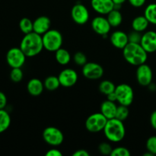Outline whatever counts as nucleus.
Listing matches in <instances>:
<instances>
[{
    "instance_id": "c85d7f7f",
    "label": "nucleus",
    "mask_w": 156,
    "mask_h": 156,
    "mask_svg": "<svg viewBox=\"0 0 156 156\" xmlns=\"http://www.w3.org/2000/svg\"><path fill=\"white\" fill-rule=\"evenodd\" d=\"M23 72L21 70V68H12V71L10 73V79L12 82H19L22 80Z\"/></svg>"
},
{
    "instance_id": "f03ea898",
    "label": "nucleus",
    "mask_w": 156,
    "mask_h": 156,
    "mask_svg": "<svg viewBox=\"0 0 156 156\" xmlns=\"http://www.w3.org/2000/svg\"><path fill=\"white\" fill-rule=\"evenodd\" d=\"M123 56L128 63L138 66L146 63L148 53L140 44L129 42L123 49Z\"/></svg>"
},
{
    "instance_id": "6ab92c4d",
    "label": "nucleus",
    "mask_w": 156,
    "mask_h": 156,
    "mask_svg": "<svg viewBox=\"0 0 156 156\" xmlns=\"http://www.w3.org/2000/svg\"><path fill=\"white\" fill-rule=\"evenodd\" d=\"M117 108V105H116L115 102L111 101L107 99L106 101L102 102L101 105V113L108 120L115 118Z\"/></svg>"
},
{
    "instance_id": "dca6fc26",
    "label": "nucleus",
    "mask_w": 156,
    "mask_h": 156,
    "mask_svg": "<svg viewBox=\"0 0 156 156\" xmlns=\"http://www.w3.org/2000/svg\"><path fill=\"white\" fill-rule=\"evenodd\" d=\"M51 21L47 16L42 15L37 18L33 21V31L40 35H43L50 29Z\"/></svg>"
},
{
    "instance_id": "393cba45",
    "label": "nucleus",
    "mask_w": 156,
    "mask_h": 156,
    "mask_svg": "<svg viewBox=\"0 0 156 156\" xmlns=\"http://www.w3.org/2000/svg\"><path fill=\"white\" fill-rule=\"evenodd\" d=\"M144 16L147 18L149 24L156 25V3H151L146 6Z\"/></svg>"
},
{
    "instance_id": "412c9836",
    "label": "nucleus",
    "mask_w": 156,
    "mask_h": 156,
    "mask_svg": "<svg viewBox=\"0 0 156 156\" xmlns=\"http://www.w3.org/2000/svg\"><path fill=\"white\" fill-rule=\"evenodd\" d=\"M107 19L111 27H117L121 24L123 21V15L120 10L114 9L107 15Z\"/></svg>"
},
{
    "instance_id": "6e6552de",
    "label": "nucleus",
    "mask_w": 156,
    "mask_h": 156,
    "mask_svg": "<svg viewBox=\"0 0 156 156\" xmlns=\"http://www.w3.org/2000/svg\"><path fill=\"white\" fill-rule=\"evenodd\" d=\"M26 55L20 47H12L6 53V62L12 68H21L25 63Z\"/></svg>"
},
{
    "instance_id": "1a4fd4ad",
    "label": "nucleus",
    "mask_w": 156,
    "mask_h": 156,
    "mask_svg": "<svg viewBox=\"0 0 156 156\" xmlns=\"http://www.w3.org/2000/svg\"><path fill=\"white\" fill-rule=\"evenodd\" d=\"M82 75L90 80H97L103 76L104 69L97 62H88L82 66Z\"/></svg>"
},
{
    "instance_id": "cd10ccee",
    "label": "nucleus",
    "mask_w": 156,
    "mask_h": 156,
    "mask_svg": "<svg viewBox=\"0 0 156 156\" xmlns=\"http://www.w3.org/2000/svg\"><path fill=\"white\" fill-rule=\"evenodd\" d=\"M129 109H128V107L120 105L119 106H117L115 118L118 119V120L123 122L127 119L128 117H129Z\"/></svg>"
},
{
    "instance_id": "423d86ee",
    "label": "nucleus",
    "mask_w": 156,
    "mask_h": 156,
    "mask_svg": "<svg viewBox=\"0 0 156 156\" xmlns=\"http://www.w3.org/2000/svg\"><path fill=\"white\" fill-rule=\"evenodd\" d=\"M108 119L101 113L91 114L85 120V128L90 133H99L104 130Z\"/></svg>"
},
{
    "instance_id": "473e14b6",
    "label": "nucleus",
    "mask_w": 156,
    "mask_h": 156,
    "mask_svg": "<svg viewBox=\"0 0 156 156\" xmlns=\"http://www.w3.org/2000/svg\"><path fill=\"white\" fill-rule=\"evenodd\" d=\"M98 150L101 155H111L113 149L108 143H101L98 146Z\"/></svg>"
},
{
    "instance_id": "e433bc0d",
    "label": "nucleus",
    "mask_w": 156,
    "mask_h": 156,
    "mask_svg": "<svg viewBox=\"0 0 156 156\" xmlns=\"http://www.w3.org/2000/svg\"><path fill=\"white\" fill-rule=\"evenodd\" d=\"M47 156H62V153L57 149H51L49 151H47L46 153Z\"/></svg>"
},
{
    "instance_id": "2eb2a0df",
    "label": "nucleus",
    "mask_w": 156,
    "mask_h": 156,
    "mask_svg": "<svg viewBox=\"0 0 156 156\" xmlns=\"http://www.w3.org/2000/svg\"><path fill=\"white\" fill-rule=\"evenodd\" d=\"M91 5L94 12L101 15H107L114 9L113 0H91Z\"/></svg>"
},
{
    "instance_id": "7c9ffc66",
    "label": "nucleus",
    "mask_w": 156,
    "mask_h": 156,
    "mask_svg": "<svg viewBox=\"0 0 156 156\" xmlns=\"http://www.w3.org/2000/svg\"><path fill=\"white\" fill-rule=\"evenodd\" d=\"M130 155L131 153L129 149L123 146H119L113 149L111 156H130Z\"/></svg>"
},
{
    "instance_id": "f704fd0d",
    "label": "nucleus",
    "mask_w": 156,
    "mask_h": 156,
    "mask_svg": "<svg viewBox=\"0 0 156 156\" xmlns=\"http://www.w3.org/2000/svg\"><path fill=\"white\" fill-rule=\"evenodd\" d=\"M128 2H129V4L132 6H133V7L140 8L144 5L146 0H128Z\"/></svg>"
},
{
    "instance_id": "2f4dec72",
    "label": "nucleus",
    "mask_w": 156,
    "mask_h": 156,
    "mask_svg": "<svg viewBox=\"0 0 156 156\" xmlns=\"http://www.w3.org/2000/svg\"><path fill=\"white\" fill-rule=\"evenodd\" d=\"M146 149L147 151L152 154V155H156V136H152L149 137L146 141Z\"/></svg>"
},
{
    "instance_id": "72a5a7b5",
    "label": "nucleus",
    "mask_w": 156,
    "mask_h": 156,
    "mask_svg": "<svg viewBox=\"0 0 156 156\" xmlns=\"http://www.w3.org/2000/svg\"><path fill=\"white\" fill-rule=\"evenodd\" d=\"M128 38H129V42L140 44L142 34H140V32L136 31V30H133L128 34Z\"/></svg>"
},
{
    "instance_id": "f3484780",
    "label": "nucleus",
    "mask_w": 156,
    "mask_h": 156,
    "mask_svg": "<svg viewBox=\"0 0 156 156\" xmlns=\"http://www.w3.org/2000/svg\"><path fill=\"white\" fill-rule=\"evenodd\" d=\"M110 41L114 47L123 50L129 43L128 34L122 30H116L110 36Z\"/></svg>"
},
{
    "instance_id": "c756f323",
    "label": "nucleus",
    "mask_w": 156,
    "mask_h": 156,
    "mask_svg": "<svg viewBox=\"0 0 156 156\" xmlns=\"http://www.w3.org/2000/svg\"><path fill=\"white\" fill-rule=\"evenodd\" d=\"M73 60H74L75 63L80 66H83L85 63L87 62V57L86 55L82 52H77L75 53L74 56H73Z\"/></svg>"
},
{
    "instance_id": "ddd939ff",
    "label": "nucleus",
    "mask_w": 156,
    "mask_h": 156,
    "mask_svg": "<svg viewBox=\"0 0 156 156\" xmlns=\"http://www.w3.org/2000/svg\"><path fill=\"white\" fill-rule=\"evenodd\" d=\"M91 27L96 34L105 37L108 36L112 27L108 22L107 18L103 16H97L91 21Z\"/></svg>"
},
{
    "instance_id": "9b49d317",
    "label": "nucleus",
    "mask_w": 156,
    "mask_h": 156,
    "mask_svg": "<svg viewBox=\"0 0 156 156\" xmlns=\"http://www.w3.org/2000/svg\"><path fill=\"white\" fill-rule=\"evenodd\" d=\"M71 17L75 23L82 25L86 24L89 20V12L86 6L79 3L72 8Z\"/></svg>"
},
{
    "instance_id": "9d476101",
    "label": "nucleus",
    "mask_w": 156,
    "mask_h": 156,
    "mask_svg": "<svg viewBox=\"0 0 156 156\" xmlns=\"http://www.w3.org/2000/svg\"><path fill=\"white\" fill-rule=\"evenodd\" d=\"M136 80L142 86H149L151 85L153 78V73L151 67L146 63L137 66Z\"/></svg>"
},
{
    "instance_id": "0eeeda50",
    "label": "nucleus",
    "mask_w": 156,
    "mask_h": 156,
    "mask_svg": "<svg viewBox=\"0 0 156 156\" xmlns=\"http://www.w3.org/2000/svg\"><path fill=\"white\" fill-rule=\"evenodd\" d=\"M43 139L50 146L56 147L60 146L64 140L62 131L55 126H48L43 131Z\"/></svg>"
},
{
    "instance_id": "5701e85b",
    "label": "nucleus",
    "mask_w": 156,
    "mask_h": 156,
    "mask_svg": "<svg viewBox=\"0 0 156 156\" xmlns=\"http://www.w3.org/2000/svg\"><path fill=\"white\" fill-rule=\"evenodd\" d=\"M11 124V117L5 109H0V133L5 132Z\"/></svg>"
},
{
    "instance_id": "4be33fe9",
    "label": "nucleus",
    "mask_w": 156,
    "mask_h": 156,
    "mask_svg": "<svg viewBox=\"0 0 156 156\" xmlns=\"http://www.w3.org/2000/svg\"><path fill=\"white\" fill-rule=\"evenodd\" d=\"M55 59L58 63L65 66L69 63L71 60V55L68 50L61 47L55 52Z\"/></svg>"
},
{
    "instance_id": "20e7f679",
    "label": "nucleus",
    "mask_w": 156,
    "mask_h": 156,
    "mask_svg": "<svg viewBox=\"0 0 156 156\" xmlns=\"http://www.w3.org/2000/svg\"><path fill=\"white\" fill-rule=\"evenodd\" d=\"M42 41L45 50L50 52H56L62 47L63 37L59 30L50 29L42 35Z\"/></svg>"
},
{
    "instance_id": "b1692460",
    "label": "nucleus",
    "mask_w": 156,
    "mask_h": 156,
    "mask_svg": "<svg viewBox=\"0 0 156 156\" xmlns=\"http://www.w3.org/2000/svg\"><path fill=\"white\" fill-rule=\"evenodd\" d=\"M44 85L46 89L50 91H53L60 86V82H59L58 76H50L46 78L44 82Z\"/></svg>"
},
{
    "instance_id": "a211bd4d",
    "label": "nucleus",
    "mask_w": 156,
    "mask_h": 156,
    "mask_svg": "<svg viewBox=\"0 0 156 156\" xmlns=\"http://www.w3.org/2000/svg\"><path fill=\"white\" fill-rule=\"evenodd\" d=\"M44 82H41L40 79L34 78L31 79L27 84V90L30 95L34 97L40 96L44 90Z\"/></svg>"
},
{
    "instance_id": "4468645a",
    "label": "nucleus",
    "mask_w": 156,
    "mask_h": 156,
    "mask_svg": "<svg viewBox=\"0 0 156 156\" xmlns=\"http://www.w3.org/2000/svg\"><path fill=\"white\" fill-rule=\"evenodd\" d=\"M140 44L148 53L156 51V32L148 30L142 34Z\"/></svg>"
},
{
    "instance_id": "a878e982",
    "label": "nucleus",
    "mask_w": 156,
    "mask_h": 156,
    "mask_svg": "<svg viewBox=\"0 0 156 156\" xmlns=\"http://www.w3.org/2000/svg\"><path fill=\"white\" fill-rule=\"evenodd\" d=\"M115 88L116 86L114 82L109 80L102 81L99 85V91H101V93L105 94L106 96L111 93L114 92L115 91Z\"/></svg>"
},
{
    "instance_id": "a19ab883",
    "label": "nucleus",
    "mask_w": 156,
    "mask_h": 156,
    "mask_svg": "<svg viewBox=\"0 0 156 156\" xmlns=\"http://www.w3.org/2000/svg\"><path fill=\"white\" fill-rule=\"evenodd\" d=\"M126 1V0H113L114 5H122Z\"/></svg>"
},
{
    "instance_id": "bb28decb",
    "label": "nucleus",
    "mask_w": 156,
    "mask_h": 156,
    "mask_svg": "<svg viewBox=\"0 0 156 156\" xmlns=\"http://www.w3.org/2000/svg\"><path fill=\"white\" fill-rule=\"evenodd\" d=\"M19 28L24 34L33 31V21L28 18H23L19 21Z\"/></svg>"
},
{
    "instance_id": "4c0bfd02",
    "label": "nucleus",
    "mask_w": 156,
    "mask_h": 156,
    "mask_svg": "<svg viewBox=\"0 0 156 156\" xmlns=\"http://www.w3.org/2000/svg\"><path fill=\"white\" fill-rule=\"evenodd\" d=\"M89 155L90 154L85 149H79L73 153V156H89Z\"/></svg>"
},
{
    "instance_id": "f257e3e1",
    "label": "nucleus",
    "mask_w": 156,
    "mask_h": 156,
    "mask_svg": "<svg viewBox=\"0 0 156 156\" xmlns=\"http://www.w3.org/2000/svg\"><path fill=\"white\" fill-rule=\"evenodd\" d=\"M20 48L21 49L27 57H34L41 53L44 48L42 41V35L35 32L24 34L20 43Z\"/></svg>"
},
{
    "instance_id": "39448f33",
    "label": "nucleus",
    "mask_w": 156,
    "mask_h": 156,
    "mask_svg": "<svg viewBox=\"0 0 156 156\" xmlns=\"http://www.w3.org/2000/svg\"><path fill=\"white\" fill-rule=\"evenodd\" d=\"M117 101L120 105L129 107L132 105L134 99V91L132 87L127 84L122 83L117 85L115 88Z\"/></svg>"
},
{
    "instance_id": "aec40b11",
    "label": "nucleus",
    "mask_w": 156,
    "mask_h": 156,
    "mask_svg": "<svg viewBox=\"0 0 156 156\" xmlns=\"http://www.w3.org/2000/svg\"><path fill=\"white\" fill-rule=\"evenodd\" d=\"M149 22L147 18L144 15H140L137 16L132 21V28L133 30L138 32H143L147 29Z\"/></svg>"
},
{
    "instance_id": "f8f14e48",
    "label": "nucleus",
    "mask_w": 156,
    "mask_h": 156,
    "mask_svg": "<svg viewBox=\"0 0 156 156\" xmlns=\"http://www.w3.org/2000/svg\"><path fill=\"white\" fill-rule=\"evenodd\" d=\"M58 78L60 82V85L65 88H70L77 83L79 76L78 73L74 69L67 68L60 72Z\"/></svg>"
},
{
    "instance_id": "c9c22d12",
    "label": "nucleus",
    "mask_w": 156,
    "mask_h": 156,
    "mask_svg": "<svg viewBox=\"0 0 156 156\" xmlns=\"http://www.w3.org/2000/svg\"><path fill=\"white\" fill-rule=\"evenodd\" d=\"M6 105H7L6 95L2 91H0V109H5Z\"/></svg>"
},
{
    "instance_id": "58836bf2",
    "label": "nucleus",
    "mask_w": 156,
    "mask_h": 156,
    "mask_svg": "<svg viewBox=\"0 0 156 156\" xmlns=\"http://www.w3.org/2000/svg\"><path fill=\"white\" fill-rule=\"evenodd\" d=\"M150 123L152 125V128L156 129V111H153L151 114L150 117Z\"/></svg>"
},
{
    "instance_id": "7ed1b4c3",
    "label": "nucleus",
    "mask_w": 156,
    "mask_h": 156,
    "mask_svg": "<svg viewBox=\"0 0 156 156\" xmlns=\"http://www.w3.org/2000/svg\"><path fill=\"white\" fill-rule=\"evenodd\" d=\"M103 131L105 137L111 143L122 141L126 135V129L123 122L117 118L108 120Z\"/></svg>"
},
{
    "instance_id": "ea45409f",
    "label": "nucleus",
    "mask_w": 156,
    "mask_h": 156,
    "mask_svg": "<svg viewBox=\"0 0 156 156\" xmlns=\"http://www.w3.org/2000/svg\"><path fill=\"white\" fill-rule=\"evenodd\" d=\"M107 99L109 101H114V102L117 101V96H116L115 92L114 91V92L108 94V95H107Z\"/></svg>"
}]
</instances>
